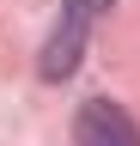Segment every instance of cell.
<instances>
[{
    "instance_id": "7a4b0ae2",
    "label": "cell",
    "mask_w": 140,
    "mask_h": 146,
    "mask_svg": "<svg viewBox=\"0 0 140 146\" xmlns=\"http://www.w3.org/2000/svg\"><path fill=\"white\" fill-rule=\"evenodd\" d=\"M73 146H140V128H134V116L122 104L92 98V104H79V116H73Z\"/></svg>"
},
{
    "instance_id": "6da1fadb",
    "label": "cell",
    "mask_w": 140,
    "mask_h": 146,
    "mask_svg": "<svg viewBox=\"0 0 140 146\" xmlns=\"http://www.w3.org/2000/svg\"><path fill=\"white\" fill-rule=\"evenodd\" d=\"M110 6H116V0H67V6H61L55 31H49V43H43V61H37L43 79H67V73L79 67L85 43H92V25H98Z\"/></svg>"
}]
</instances>
